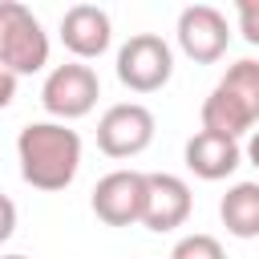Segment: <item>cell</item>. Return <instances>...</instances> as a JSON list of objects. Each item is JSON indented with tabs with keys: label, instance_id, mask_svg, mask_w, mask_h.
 I'll return each mask as SVG.
<instances>
[{
	"label": "cell",
	"instance_id": "cell-7",
	"mask_svg": "<svg viewBox=\"0 0 259 259\" xmlns=\"http://www.w3.org/2000/svg\"><path fill=\"white\" fill-rule=\"evenodd\" d=\"M142 206H146V174L138 170H113L93 186V214L105 227L142 223Z\"/></svg>",
	"mask_w": 259,
	"mask_h": 259
},
{
	"label": "cell",
	"instance_id": "cell-17",
	"mask_svg": "<svg viewBox=\"0 0 259 259\" xmlns=\"http://www.w3.org/2000/svg\"><path fill=\"white\" fill-rule=\"evenodd\" d=\"M16 81H20V77L0 61V109H8V105H12V97H16Z\"/></svg>",
	"mask_w": 259,
	"mask_h": 259
},
{
	"label": "cell",
	"instance_id": "cell-12",
	"mask_svg": "<svg viewBox=\"0 0 259 259\" xmlns=\"http://www.w3.org/2000/svg\"><path fill=\"white\" fill-rule=\"evenodd\" d=\"M255 121L247 117V109L227 93V89H210L206 93V101H202V130L206 134H214V138H231V142H239V134H247Z\"/></svg>",
	"mask_w": 259,
	"mask_h": 259
},
{
	"label": "cell",
	"instance_id": "cell-3",
	"mask_svg": "<svg viewBox=\"0 0 259 259\" xmlns=\"http://www.w3.org/2000/svg\"><path fill=\"white\" fill-rule=\"evenodd\" d=\"M101 97V81L97 73L85 65V61H69V65H57L45 85H40V105L53 121H77L85 117Z\"/></svg>",
	"mask_w": 259,
	"mask_h": 259
},
{
	"label": "cell",
	"instance_id": "cell-10",
	"mask_svg": "<svg viewBox=\"0 0 259 259\" xmlns=\"http://www.w3.org/2000/svg\"><path fill=\"white\" fill-rule=\"evenodd\" d=\"M243 162V150L239 142L231 138H214L206 130H198L190 142H186V170L202 182H219V178H231Z\"/></svg>",
	"mask_w": 259,
	"mask_h": 259
},
{
	"label": "cell",
	"instance_id": "cell-5",
	"mask_svg": "<svg viewBox=\"0 0 259 259\" xmlns=\"http://www.w3.org/2000/svg\"><path fill=\"white\" fill-rule=\"evenodd\" d=\"M154 142V113L138 101L109 105L97 121V146L109 158H134Z\"/></svg>",
	"mask_w": 259,
	"mask_h": 259
},
{
	"label": "cell",
	"instance_id": "cell-11",
	"mask_svg": "<svg viewBox=\"0 0 259 259\" xmlns=\"http://www.w3.org/2000/svg\"><path fill=\"white\" fill-rule=\"evenodd\" d=\"M219 219L235 239H259V182H235L219 202Z\"/></svg>",
	"mask_w": 259,
	"mask_h": 259
},
{
	"label": "cell",
	"instance_id": "cell-4",
	"mask_svg": "<svg viewBox=\"0 0 259 259\" xmlns=\"http://www.w3.org/2000/svg\"><path fill=\"white\" fill-rule=\"evenodd\" d=\"M174 73V53L158 32H134L117 49V81L134 93H158Z\"/></svg>",
	"mask_w": 259,
	"mask_h": 259
},
{
	"label": "cell",
	"instance_id": "cell-16",
	"mask_svg": "<svg viewBox=\"0 0 259 259\" xmlns=\"http://www.w3.org/2000/svg\"><path fill=\"white\" fill-rule=\"evenodd\" d=\"M16 231V202L8 194H0V243H8Z\"/></svg>",
	"mask_w": 259,
	"mask_h": 259
},
{
	"label": "cell",
	"instance_id": "cell-9",
	"mask_svg": "<svg viewBox=\"0 0 259 259\" xmlns=\"http://www.w3.org/2000/svg\"><path fill=\"white\" fill-rule=\"evenodd\" d=\"M61 40H65V49L77 61H93V57H101L109 49L113 24H109L105 8H97V4H73L61 16Z\"/></svg>",
	"mask_w": 259,
	"mask_h": 259
},
{
	"label": "cell",
	"instance_id": "cell-6",
	"mask_svg": "<svg viewBox=\"0 0 259 259\" xmlns=\"http://www.w3.org/2000/svg\"><path fill=\"white\" fill-rule=\"evenodd\" d=\"M231 45V28L227 16L210 4H190L178 12V49L198 61V65H214Z\"/></svg>",
	"mask_w": 259,
	"mask_h": 259
},
{
	"label": "cell",
	"instance_id": "cell-14",
	"mask_svg": "<svg viewBox=\"0 0 259 259\" xmlns=\"http://www.w3.org/2000/svg\"><path fill=\"white\" fill-rule=\"evenodd\" d=\"M170 259H227V255H223V243H219L214 235L194 231V235H182V239L174 243Z\"/></svg>",
	"mask_w": 259,
	"mask_h": 259
},
{
	"label": "cell",
	"instance_id": "cell-13",
	"mask_svg": "<svg viewBox=\"0 0 259 259\" xmlns=\"http://www.w3.org/2000/svg\"><path fill=\"white\" fill-rule=\"evenodd\" d=\"M219 89H227V93L247 109V117L259 121V61H251V57L235 61V65L223 73Z\"/></svg>",
	"mask_w": 259,
	"mask_h": 259
},
{
	"label": "cell",
	"instance_id": "cell-18",
	"mask_svg": "<svg viewBox=\"0 0 259 259\" xmlns=\"http://www.w3.org/2000/svg\"><path fill=\"white\" fill-rule=\"evenodd\" d=\"M247 158H251V166H259V130H255L251 142H247Z\"/></svg>",
	"mask_w": 259,
	"mask_h": 259
},
{
	"label": "cell",
	"instance_id": "cell-15",
	"mask_svg": "<svg viewBox=\"0 0 259 259\" xmlns=\"http://www.w3.org/2000/svg\"><path fill=\"white\" fill-rule=\"evenodd\" d=\"M239 12V32L247 45H259V0H239L235 4Z\"/></svg>",
	"mask_w": 259,
	"mask_h": 259
},
{
	"label": "cell",
	"instance_id": "cell-1",
	"mask_svg": "<svg viewBox=\"0 0 259 259\" xmlns=\"http://www.w3.org/2000/svg\"><path fill=\"white\" fill-rule=\"evenodd\" d=\"M20 178L32 190H65L81 170V138L65 121H28L16 134Z\"/></svg>",
	"mask_w": 259,
	"mask_h": 259
},
{
	"label": "cell",
	"instance_id": "cell-19",
	"mask_svg": "<svg viewBox=\"0 0 259 259\" xmlns=\"http://www.w3.org/2000/svg\"><path fill=\"white\" fill-rule=\"evenodd\" d=\"M0 259H24V255H0Z\"/></svg>",
	"mask_w": 259,
	"mask_h": 259
},
{
	"label": "cell",
	"instance_id": "cell-2",
	"mask_svg": "<svg viewBox=\"0 0 259 259\" xmlns=\"http://www.w3.org/2000/svg\"><path fill=\"white\" fill-rule=\"evenodd\" d=\"M0 61L16 77L40 73L49 65V36L40 20L16 0H0Z\"/></svg>",
	"mask_w": 259,
	"mask_h": 259
},
{
	"label": "cell",
	"instance_id": "cell-8",
	"mask_svg": "<svg viewBox=\"0 0 259 259\" xmlns=\"http://www.w3.org/2000/svg\"><path fill=\"white\" fill-rule=\"evenodd\" d=\"M190 186L178 174H146V206H142V227L146 231H174L190 219Z\"/></svg>",
	"mask_w": 259,
	"mask_h": 259
}]
</instances>
